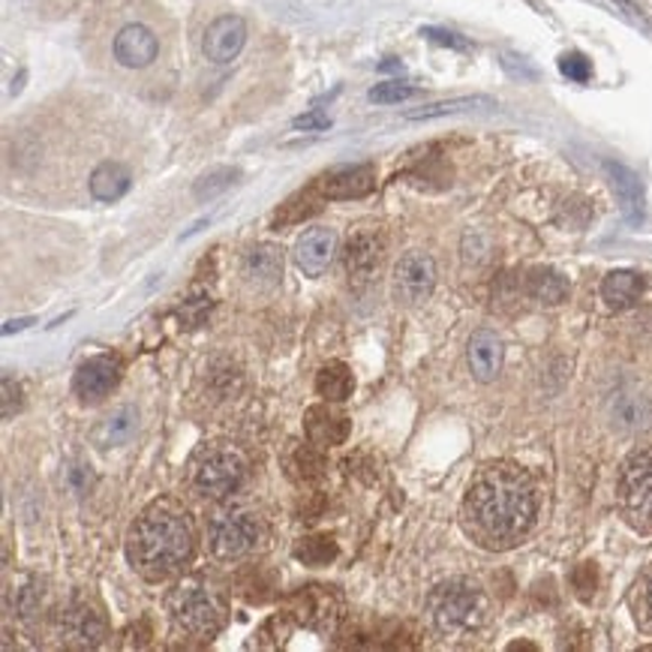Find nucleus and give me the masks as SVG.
<instances>
[{
    "label": "nucleus",
    "mask_w": 652,
    "mask_h": 652,
    "mask_svg": "<svg viewBox=\"0 0 652 652\" xmlns=\"http://www.w3.org/2000/svg\"><path fill=\"white\" fill-rule=\"evenodd\" d=\"M538 514L536 481L517 464L484 466L466 490L464 521L469 536L490 550L517 545L533 529Z\"/></svg>",
    "instance_id": "obj_1"
},
{
    "label": "nucleus",
    "mask_w": 652,
    "mask_h": 652,
    "mask_svg": "<svg viewBox=\"0 0 652 652\" xmlns=\"http://www.w3.org/2000/svg\"><path fill=\"white\" fill-rule=\"evenodd\" d=\"M190 553L193 529L181 514L169 508H148L129 533V559L151 581L181 569Z\"/></svg>",
    "instance_id": "obj_2"
},
{
    "label": "nucleus",
    "mask_w": 652,
    "mask_h": 652,
    "mask_svg": "<svg viewBox=\"0 0 652 652\" xmlns=\"http://www.w3.org/2000/svg\"><path fill=\"white\" fill-rule=\"evenodd\" d=\"M431 619L436 629L448 638H464L484 626L488 619V598L481 593V586L466 577L439 583L431 593L427 602Z\"/></svg>",
    "instance_id": "obj_3"
},
{
    "label": "nucleus",
    "mask_w": 652,
    "mask_h": 652,
    "mask_svg": "<svg viewBox=\"0 0 652 652\" xmlns=\"http://www.w3.org/2000/svg\"><path fill=\"white\" fill-rule=\"evenodd\" d=\"M169 614L178 629L198 641H210L222 626L220 605L202 586H193V583H184L169 595Z\"/></svg>",
    "instance_id": "obj_4"
},
{
    "label": "nucleus",
    "mask_w": 652,
    "mask_h": 652,
    "mask_svg": "<svg viewBox=\"0 0 652 652\" xmlns=\"http://www.w3.org/2000/svg\"><path fill=\"white\" fill-rule=\"evenodd\" d=\"M244 481V460L229 448H210L193 466V488L208 500H226Z\"/></svg>",
    "instance_id": "obj_5"
},
{
    "label": "nucleus",
    "mask_w": 652,
    "mask_h": 652,
    "mask_svg": "<svg viewBox=\"0 0 652 652\" xmlns=\"http://www.w3.org/2000/svg\"><path fill=\"white\" fill-rule=\"evenodd\" d=\"M262 526L253 514L226 512L217 514L208 526V548L220 559H241L259 548Z\"/></svg>",
    "instance_id": "obj_6"
},
{
    "label": "nucleus",
    "mask_w": 652,
    "mask_h": 652,
    "mask_svg": "<svg viewBox=\"0 0 652 652\" xmlns=\"http://www.w3.org/2000/svg\"><path fill=\"white\" fill-rule=\"evenodd\" d=\"M619 500L631 517L652 524V448L626 460L619 476Z\"/></svg>",
    "instance_id": "obj_7"
},
{
    "label": "nucleus",
    "mask_w": 652,
    "mask_h": 652,
    "mask_svg": "<svg viewBox=\"0 0 652 652\" xmlns=\"http://www.w3.org/2000/svg\"><path fill=\"white\" fill-rule=\"evenodd\" d=\"M291 610L310 629L334 631V626L343 617V602L331 586H307L291 598Z\"/></svg>",
    "instance_id": "obj_8"
},
{
    "label": "nucleus",
    "mask_w": 652,
    "mask_h": 652,
    "mask_svg": "<svg viewBox=\"0 0 652 652\" xmlns=\"http://www.w3.org/2000/svg\"><path fill=\"white\" fill-rule=\"evenodd\" d=\"M436 286V262L427 253H407L394 268V295L403 304H421Z\"/></svg>",
    "instance_id": "obj_9"
},
{
    "label": "nucleus",
    "mask_w": 652,
    "mask_h": 652,
    "mask_svg": "<svg viewBox=\"0 0 652 652\" xmlns=\"http://www.w3.org/2000/svg\"><path fill=\"white\" fill-rule=\"evenodd\" d=\"M117 382H121V362L115 355H93L76 370L72 388L84 403H100L115 391Z\"/></svg>",
    "instance_id": "obj_10"
},
{
    "label": "nucleus",
    "mask_w": 652,
    "mask_h": 652,
    "mask_svg": "<svg viewBox=\"0 0 652 652\" xmlns=\"http://www.w3.org/2000/svg\"><path fill=\"white\" fill-rule=\"evenodd\" d=\"M343 262H346L352 283H358V286L370 283L379 274V265H382V238H379V232L358 229L355 235H350L346 250H343Z\"/></svg>",
    "instance_id": "obj_11"
},
{
    "label": "nucleus",
    "mask_w": 652,
    "mask_h": 652,
    "mask_svg": "<svg viewBox=\"0 0 652 652\" xmlns=\"http://www.w3.org/2000/svg\"><path fill=\"white\" fill-rule=\"evenodd\" d=\"M247 43V24L238 15H220L217 22H210L202 39V52L210 64H229L241 55Z\"/></svg>",
    "instance_id": "obj_12"
},
{
    "label": "nucleus",
    "mask_w": 652,
    "mask_h": 652,
    "mask_svg": "<svg viewBox=\"0 0 652 652\" xmlns=\"http://www.w3.org/2000/svg\"><path fill=\"white\" fill-rule=\"evenodd\" d=\"M60 641L67 647H76V650H93L105 641V622L103 617L91 610V607L76 605L70 610L60 614L58 622Z\"/></svg>",
    "instance_id": "obj_13"
},
{
    "label": "nucleus",
    "mask_w": 652,
    "mask_h": 652,
    "mask_svg": "<svg viewBox=\"0 0 652 652\" xmlns=\"http://www.w3.org/2000/svg\"><path fill=\"white\" fill-rule=\"evenodd\" d=\"M160 55L157 36L145 24H127L115 36V60L127 70H145Z\"/></svg>",
    "instance_id": "obj_14"
},
{
    "label": "nucleus",
    "mask_w": 652,
    "mask_h": 652,
    "mask_svg": "<svg viewBox=\"0 0 652 652\" xmlns=\"http://www.w3.org/2000/svg\"><path fill=\"white\" fill-rule=\"evenodd\" d=\"M334 253H338V235L331 232V229H319V226L307 229L298 238V244H295V262L310 277H319L331 265Z\"/></svg>",
    "instance_id": "obj_15"
},
{
    "label": "nucleus",
    "mask_w": 652,
    "mask_h": 652,
    "mask_svg": "<svg viewBox=\"0 0 652 652\" xmlns=\"http://www.w3.org/2000/svg\"><path fill=\"white\" fill-rule=\"evenodd\" d=\"M502 358H505V350H502V340L493 331H476L469 338L466 362H469V370L478 382H493L502 370Z\"/></svg>",
    "instance_id": "obj_16"
},
{
    "label": "nucleus",
    "mask_w": 652,
    "mask_h": 652,
    "mask_svg": "<svg viewBox=\"0 0 652 652\" xmlns=\"http://www.w3.org/2000/svg\"><path fill=\"white\" fill-rule=\"evenodd\" d=\"M241 274L256 289H274L283 277V253L274 244H256L244 256Z\"/></svg>",
    "instance_id": "obj_17"
},
{
    "label": "nucleus",
    "mask_w": 652,
    "mask_h": 652,
    "mask_svg": "<svg viewBox=\"0 0 652 652\" xmlns=\"http://www.w3.org/2000/svg\"><path fill=\"white\" fill-rule=\"evenodd\" d=\"M376 186V172L370 165H352L338 169L322 178V196L325 198H362Z\"/></svg>",
    "instance_id": "obj_18"
},
{
    "label": "nucleus",
    "mask_w": 652,
    "mask_h": 652,
    "mask_svg": "<svg viewBox=\"0 0 652 652\" xmlns=\"http://www.w3.org/2000/svg\"><path fill=\"white\" fill-rule=\"evenodd\" d=\"M304 424H307V436H310V443L319 445V448L340 445L343 439H346V433H350V419L328 407L310 409Z\"/></svg>",
    "instance_id": "obj_19"
},
{
    "label": "nucleus",
    "mask_w": 652,
    "mask_h": 652,
    "mask_svg": "<svg viewBox=\"0 0 652 652\" xmlns=\"http://www.w3.org/2000/svg\"><path fill=\"white\" fill-rule=\"evenodd\" d=\"M136 427H139V412L133 407H121L115 409V412H108V415L96 424L93 443L100 445V448H117V445L133 439Z\"/></svg>",
    "instance_id": "obj_20"
},
{
    "label": "nucleus",
    "mask_w": 652,
    "mask_h": 652,
    "mask_svg": "<svg viewBox=\"0 0 652 652\" xmlns=\"http://www.w3.org/2000/svg\"><path fill=\"white\" fill-rule=\"evenodd\" d=\"M526 295L538 304H548V307H557L569 298V279L562 277L559 271L553 268H533L524 279Z\"/></svg>",
    "instance_id": "obj_21"
},
{
    "label": "nucleus",
    "mask_w": 652,
    "mask_h": 652,
    "mask_svg": "<svg viewBox=\"0 0 652 652\" xmlns=\"http://www.w3.org/2000/svg\"><path fill=\"white\" fill-rule=\"evenodd\" d=\"M647 289V283H643L641 274H634V271H614V274H607L605 283H602V295H605V301L614 307V310H626L631 304L638 301Z\"/></svg>",
    "instance_id": "obj_22"
},
{
    "label": "nucleus",
    "mask_w": 652,
    "mask_h": 652,
    "mask_svg": "<svg viewBox=\"0 0 652 652\" xmlns=\"http://www.w3.org/2000/svg\"><path fill=\"white\" fill-rule=\"evenodd\" d=\"M129 190L127 165L103 163L93 169L91 175V196L100 202H117Z\"/></svg>",
    "instance_id": "obj_23"
},
{
    "label": "nucleus",
    "mask_w": 652,
    "mask_h": 652,
    "mask_svg": "<svg viewBox=\"0 0 652 652\" xmlns=\"http://www.w3.org/2000/svg\"><path fill=\"white\" fill-rule=\"evenodd\" d=\"M352 388H355V379H352V370L346 364L328 362L322 370L316 373V391H319V397H325L328 403H343L352 394Z\"/></svg>",
    "instance_id": "obj_24"
},
{
    "label": "nucleus",
    "mask_w": 652,
    "mask_h": 652,
    "mask_svg": "<svg viewBox=\"0 0 652 652\" xmlns=\"http://www.w3.org/2000/svg\"><path fill=\"white\" fill-rule=\"evenodd\" d=\"M607 172H610V181H614V186H617L619 202H622L626 214H629L631 220H641L643 193H641V184H638V178L631 175L626 165H617V163H607Z\"/></svg>",
    "instance_id": "obj_25"
},
{
    "label": "nucleus",
    "mask_w": 652,
    "mask_h": 652,
    "mask_svg": "<svg viewBox=\"0 0 652 652\" xmlns=\"http://www.w3.org/2000/svg\"><path fill=\"white\" fill-rule=\"evenodd\" d=\"M614 421L622 431H643L652 424V407L643 397H619L614 403Z\"/></svg>",
    "instance_id": "obj_26"
},
{
    "label": "nucleus",
    "mask_w": 652,
    "mask_h": 652,
    "mask_svg": "<svg viewBox=\"0 0 652 652\" xmlns=\"http://www.w3.org/2000/svg\"><path fill=\"white\" fill-rule=\"evenodd\" d=\"M338 541L328 536H313V538H301L295 545V559H301L304 565H328L338 559Z\"/></svg>",
    "instance_id": "obj_27"
},
{
    "label": "nucleus",
    "mask_w": 652,
    "mask_h": 652,
    "mask_svg": "<svg viewBox=\"0 0 652 652\" xmlns=\"http://www.w3.org/2000/svg\"><path fill=\"white\" fill-rule=\"evenodd\" d=\"M478 105H490L488 100L481 96H464V100H448V103H436V105H424V108H415V112H407L409 121H431V117H443V115H457V112H469V108H478Z\"/></svg>",
    "instance_id": "obj_28"
},
{
    "label": "nucleus",
    "mask_w": 652,
    "mask_h": 652,
    "mask_svg": "<svg viewBox=\"0 0 652 652\" xmlns=\"http://www.w3.org/2000/svg\"><path fill=\"white\" fill-rule=\"evenodd\" d=\"M235 178H238V172H235V169H217V172H208L205 178H198L196 190H193V193H196L198 202L220 196L226 186L235 184Z\"/></svg>",
    "instance_id": "obj_29"
},
{
    "label": "nucleus",
    "mask_w": 652,
    "mask_h": 652,
    "mask_svg": "<svg viewBox=\"0 0 652 652\" xmlns=\"http://www.w3.org/2000/svg\"><path fill=\"white\" fill-rule=\"evenodd\" d=\"M419 93V88H412L407 82H382L370 88V100L379 105H394L403 103V100H412Z\"/></svg>",
    "instance_id": "obj_30"
},
{
    "label": "nucleus",
    "mask_w": 652,
    "mask_h": 652,
    "mask_svg": "<svg viewBox=\"0 0 652 652\" xmlns=\"http://www.w3.org/2000/svg\"><path fill=\"white\" fill-rule=\"evenodd\" d=\"M559 70L565 72L569 79H574V82H586V79L593 76L590 60L583 58V55H577V52H571V55H565V58L559 60Z\"/></svg>",
    "instance_id": "obj_31"
},
{
    "label": "nucleus",
    "mask_w": 652,
    "mask_h": 652,
    "mask_svg": "<svg viewBox=\"0 0 652 652\" xmlns=\"http://www.w3.org/2000/svg\"><path fill=\"white\" fill-rule=\"evenodd\" d=\"M19 407H22V388L10 376H3V419H12Z\"/></svg>",
    "instance_id": "obj_32"
},
{
    "label": "nucleus",
    "mask_w": 652,
    "mask_h": 652,
    "mask_svg": "<svg viewBox=\"0 0 652 652\" xmlns=\"http://www.w3.org/2000/svg\"><path fill=\"white\" fill-rule=\"evenodd\" d=\"M331 127V117L322 112H307V115L295 117V129H328Z\"/></svg>",
    "instance_id": "obj_33"
},
{
    "label": "nucleus",
    "mask_w": 652,
    "mask_h": 652,
    "mask_svg": "<svg viewBox=\"0 0 652 652\" xmlns=\"http://www.w3.org/2000/svg\"><path fill=\"white\" fill-rule=\"evenodd\" d=\"M641 614H643V622L652 629V571L643 577V586H641Z\"/></svg>",
    "instance_id": "obj_34"
},
{
    "label": "nucleus",
    "mask_w": 652,
    "mask_h": 652,
    "mask_svg": "<svg viewBox=\"0 0 652 652\" xmlns=\"http://www.w3.org/2000/svg\"><path fill=\"white\" fill-rule=\"evenodd\" d=\"M424 34L431 36V39H436V43H443V46L466 48V39H460V36H457V34H445V31H436V27H431V31H424Z\"/></svg>",
    "instance_id": "obj_35"
},
{
    "label": "nucleus",
    "mask_w": 652,
    "mask_h": 652,
    "mask_svg": "<svg viewBox=\"0 0 652 652\" xmlns=\"http://www.w3.org/2000/svg\"><path fill=\"white\" fill-rule=\"evenodd\" d=\"M31 325V319H19V322H7L3 325V334H12V331H22V328Z\"/></svg>",
    "instance_id": "obj_36"
}]
</instances>
